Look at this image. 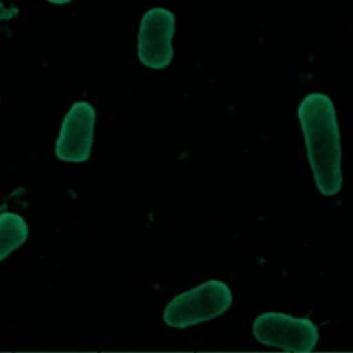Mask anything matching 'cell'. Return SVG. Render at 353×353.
I'll return each mask as SVG.
<instances>
[{
    "label": "cell",
    "mask_w": 353,
    "mask_h": 353,
    "mask_svg": "<svg viewBox=\"0 0 353 353\" xmlns=\"http://www.w3.org/2000/svg\"><path fill=\"white\" fill-rule=\"evenodd\" d=\"M306 152L316 186L324 196H334L342 186L341 132L335 106L321 92L306 95L298 108Z\"/></svg>",
    "instance_id": "obj_1"
},
{
    "label": "cell",
    "mask_w": 353,
    "mask_h": 353,
    "mask_svg": "<svg viewBox=\"0 0 353 353\" xmlns=\"http://www.w3.org/2000/svg\"><path fill=\"white\" fill-rule=\"evenodd\" d=\"M233 302L230 288L221 280H208L170 301L164 323L172 328H188L225 313Z\"/></svg>",
    "instance_id": "obj_2"
},
{
    "label": "cell",
    "mask_w": 353,
    "mask_h": 353,
    "mask_svg": "<svg viewBox=\"0 0 353 353\" xmlns=\"http://www.w3.org/2000/svg\"><path fill=\"white\" fill-rule=\"evenodd\" d=\"M252 334L262 345L285 352H312L319 341V330L309 319L279 312L259 314Z\"/></svg>",
    "instance_id": "obj_3"
},
{
    "label": "cell",
    "mask_w": 353,
    "mask_h": 353,
    "mask_svg": "<svg viewBox=\"0 0 353 353\" xmlns=\"http://www.w3.org/2000/svg\"><path fill=\"white\" fill-rule=\"evenodd\" d=\"M175 15L163 7L145 12L138 32V58L150 69H164L174 57Z\"/></svg>",
    "instance_id": "obj_4"
},
{
    "label": "cell",
    "mask_w": 353,
    "mask_h": 353,
    "mask_svg": "<svg viewBox=\"0 0 353 353\" xmlns=\"http://www.w3.org/2000/svg\"><path fill=\"white\" fill-rule=\"evenodd\" d=\"M95 109L85 101L74 102L63 117L55 142V156L69 163L88 160L94 139Z\"/></svg>",
    "instance_id": "obj_5"
},
{
    "label": "cell",
    "mask_w": 353,
    "mask_h": 353,
    "mask_svg": "<svg viewBox=\"0 0 353 353\" xmlns=\"http://www.w3.org/2000/svg\"><path fill=\"white\" fill-rule=\"evenodd\" d=\"M0 259L4 261L15 248H18L26 240L28 225L25 219L18 214L4 211L0 218Z\"/></svg>",
    "instance_id": "obj_6"
},
{
    "label": "cell",
    "mask_w": 353,
    "mask_h": 353,
    "mask_svg": "<svg viewBox=\"0 0 353 353\" xmlns=\"http://www.w3.org/2000/svg\"><path fill=\"white\" fill-rule=\"evenodd\" d=\"M48 3H51V4H57V6H62V4H68V3H70L72 0H47Z\"/></svg>",
    "instance_id": "obj_7"
}]
</instances>
